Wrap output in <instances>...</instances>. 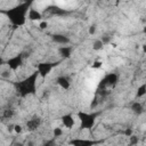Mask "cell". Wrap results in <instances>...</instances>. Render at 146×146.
I'll list each match as a JSON object with an SVG mask.
<instances>
[{"instance_id": "obj_19", "label": "cell", "mask_w": 146, "mask_h": 146, "mask_svg": "<svg viewBox=\"0 0 146 146\" xmlns=\"http://www.w3.org/2000/svg\"><path fill=\"white\" fill-rule=\"evenodd\" d=\"M52 135H54V137H60V136H63V130L60 129V128H54V130H52Z\"/></svg>"}, {"instance_id": "obj_4", "label": "cell", "mask_w": 146, "mask_h": 146, "mask_svg": "<svg viewBox=\"0 0 146 146\" xmlns=\"http://www.w3.org/2000/svg\"><path fill=\"white\" fill-rule=\"evenodd\" d=\"M78 117L81 122V129H91L95 125L97 114L96 113L89 114V113H84V112H79Z\"/></svg>"}, {"instance_id": "obj_14", "label": "cell", "mask_w": 146, "mask_h": 146, "mask_svg": "<svg viewBox=\"0 0 146 146\" xmlns=\"http://www.w3.org/2000/svg\"><path fill=\"white\" fill-rule=\"evenodd\" d=\"M71 145H78V146H82V145H92L96 144L92 140H84V139H73L70 141Z\"/></svg>"}, {"instance_id": "obj_9", "label": "cell", "mask_w": 146, "mask_h": 146, "mask_svg": "<svg viewBox=\"0 0 146 146\" xmlns=\"http://www.w3.org/2000/svg\"><path fill=\"white\" fill-rule=\"evenodd\" d=\"M42 18V14L34 9V8H30L29 9V13H27V19L32 21V22H36V21H40Z\"/></svg>"}, {"instance_id": "obj_2", "label": "cell", "mask_w": 146, "mask_h": 146, "mask_svg": "<svg viewBox=\"0 0 146 146\" xmlns=\"http://www.w3.org/2000/svg\"><path fill=\"white\" fill-rule=\"evenodd\" d=\"M39 72L38 71H34L32 74H30L27 78H25L24 80L19 81L18 83H16V89H17V92L22 96V97H25L27 95H32L35 92V89H36V80L39 78Z\"/></svg>"}, {"instance_id": "obj_12", "label": "cell", "mask_w": 146, "mask_h": 146, "mask_svg": "<svg viewBox=\"0 0 146 146\" xmlns=\"http://www.w3.org/2000/svg\"><path fill=\"white\" fill-rule=\"evenodd\" d=\"M71 52H72V47L62 46V47L59 48V54H60L64 58H70V57H71Z\"/></svg>"}, {"instance_id": "obj_6", "label": "cell", "mask_w": 146, "mask_h": 146, "mask_svg": "<svg viewBox=\"0 0 146 146\" xmlns=\"http://www.w3.org/2000/svg\"><path fill=\"white\" fill-rule=\"evenodd\" d=\"M7 66L10 71H17L23 65V56L22 55H15L7 59Z\"/></svg>"}, {"instance_id": "obj_23", "label": "cell", "mask_w": 146, "mask_h": 146, "mask_svg": "<svg viewBox=\"0 0 146 146\" xmlns=\"http://www.w3.org/2000/svg\"><path fill=\"white\" fill-rule=\"evenodd\" d=\"M95 32H96V26L95 25H92V26H90L89 27V34H95Z\"/></svg>"}, {"instance_id": "obj_21", "label": "cell", "mask_w": 146, "mask_h": 146, "mask_svg": "<svg viewBox=\"0 0 146 146\" xmlns=\"http://www.w3.org/2000/svg\"><path fill=\"white\" fill-rule=\"evenodd\" d=\"M39 27H40L41 30H46V29L48 27V22H47V21H41L40 24H39Z\"/></svg>"}, {"instance_id": "obj_7", "label": "cell", "mask_w": 146, "mask_h": 146, "mask_svg": "<svg viewBox=\"0 0 146 146\" xmlns=\"http://www.w3.org/2000/svg\"><path fill=\"white\" fill-rule=\"evenodd\" d=\"M40 124H41V120H40V117H38V116H33L32 119H30L29 121H26V129H27V131H34V130H36L39 127H40Z\"/></svg>"}, {"instance_id": "obj_16", "label": "cell", "mask_w": 146, "mask_h": 146, "mask_svg": "<svg viewBox=\"0 0 146 146\" xmlns=\"http://www.w3.org/2000/svg\"><path fill=\"white\" fill-rule=\"evenodd\" d=\"M104 41L103 40H100V39H98V40H96L94 43H92V49L95 50V51H99V50H102L103 48H104Z\"/></svg>"}, {"instance_id": "obj_17", "label": "cell", "mask_w": 146, "mask_h": 146, "mask_svg": "<svg viewBox=\"0 0 146 146\" xmlns=\"http://www.w3.org/2000/svg\"><path fill=\"white\" fill-rule=\"evenodd\" d=\"M102 67H103V62L99 60V59L95 60V62L91 64V68H92V70H99V68H102Z\"/></svg>"}, {"instance_id": "obj_3", "label": "cell", "mask_w": 146, "mask_h": 146, "mask_svg": "<svg viewBox=\"0 0 146 146\" xmlns=\"http://www.w3.org/2000/svg\"><path fill=\"white\" fill-rule=\"evenodd\" d=\"M117 82V75L115 73H110L103 78L98 86V92L100 95H105V91H108V89L113 88Z\"/></svg>"}, {"instance_id": "obj_5", "label": "cell", "mask_w": 146, "mask_h": 146, "mask_svg": "<svg viewBox=\"0 0 146 146\" xmlns=\"http://www.w3.org/2000/svg\"><path fill=\"white\" fill-rule=\"evenodd\" d=\"M57 64L55 63H49V62H42V63H39L36 65V71L39 72V75L41 78H46L50 72L51 70L54 68V66H56Z\"/></svg>"}, {"instance_id": "obj_25", "label": "cell", "mask_w": 146, "mask_h": 146, "mask_svg": "<svg viewBox=\"0 0 146 146\" xmlns=\"http://www.w3.org/2000/svg\"><path fill=\"white\" fill-rule=\"evenodd\" d=\"M143 31H144V33H145V34H146V25H145V26H144V29H143Z\"/></svg>"}, {"instance_id": "obj_18", "label": "cell", "mask_w": 146, "mask_h": 146, "mask_svg": "<svg viewBox=\"0 0 146 146\" xmlns=\"http://www.w3.org/2000/svg\"><path fill=\"white\" fill-rule=\"evenodd\" d=\"M13 115H14L13 110H5L3 113H2V117L3 119H10Z\"/></svg>"}, {"instance_id": "obj_11", "label": "cell", "mask_w": 146, "mask_h": 146, "mask_svg": "<svg viewBox=\"0 0 146 146\" xmlns=\"http://www.w3.org/2000/svg\"><path fill=\"white\" fill-rule=\"evenodd\" d=\"M52 40L56 43H59V44H67V43H70V39L66 35H64V34H54L52 35Z\"/></svg>"}, {"instance_id": "obj_24", "label": "cell", "mask_w": 146, "mask_h": 146, "mask_svg": "<svg viewBox=\"0 0 146 146\" xmlns=\"http://www.w3.org/2000/svg\"><path fill=\"white\" fill-rule=\"evenodd\" d=\"M141 50H143L144 54H146V43H144V44L141 46Z\"/></svg>"}, {"instance_id": "obj_1", "label": "cell", "mask_w": 146, "mask_h": 146, "mask_svg": "<svg viewBox=\"0 0 146 146\" xmlns=\"http://www.w3.org/2000/svg\"><path fill=\"white\" fill-rule=\"evenodd\" d=\"M29 9H30L29 2H24V3H21L9 10L5 11V13L7 14V16L13 25L21 26L26 21V13H29Z\"/></svg>"}, {"instance_id": "obj_26", "label": "cell", "mask_w": 146, "mask_h": 146, "mask_svg": "<svg viewBox=\"0 0 146 146\" xmlns=\"http://www.w3.org/2000/svg\"><path fill=\"white\" fill-rule=\"evenodd\" d=\"M145 133H146V130H145Z\"/></svg>"}, {"instance_id": "obj_13", "label": "cell", "mask_w": 146, "mask_h": 146, "mask_svg": "<svg viewBox=\"0 0 146 146\" xmlns=\"http://www.w3.org/2000/svg\"><path fill=\"white\" fill-rule=\"evenodd\" d=\"M131 111H132L135 114L140 115V114L144 112V107H143L141 103H139V102H135V103L131 105Z\"/></svg>"}, {"instance_id": "obj_15", "label": "cell", "mask_w": 146, "mask_h": 146, "mask_svg": "<svg viewBox=\"0 0 146 146\" xmlns=\"http://www.w3.org/2000/svg\"><path fill=\"white\" fill-rule=\"evenodd\" d=\"M146 95V82H144L143 84H140L138 88H137V92H136V96L137 98H141Z\"/></svg>"}, {"instance_id": "obj_22", "label": "cell", "mask_w": 146, "mask_h": 146, "mask_svg": "<svg viewBox=\"0 0 146 146\" xmlns=\"http://www.w3.org/2000/svg\"><path fill=\"white\" fill-rule=\"evenodd\" d=\"M123 135L125 136V137H130V136H132V129H130V128H127L125 130H124V132H123Z\"/></svg>"}, {"instance_id": "obj_20", "label": "cell", "mask_w": 146, "mask_h": 146, "mask_svg": "<svg viewBox=\"0 0 146 146\" xmlns=\"http://www.w3.org/2000/svg\"><path fill=\"white\" fill-rule=\"evenodd\" d=\"M13 130L15 131V133H22V131H23V127L21 125V124H15L14 125V128H13Z\"/></svg>"}, {"instance_id": "obj_8", "label": "cell", "mask_w": 146, "mask_h": 146, "mask_svg": "<svg viewBox=\"0 0 146 146\" xmlns=\"http://www.w3.org/2000/svg\"><path fill=\"white\" fill-rule=\"evenodd\" d=\"M60 121H62L63 125L65 128H67V129H72L74 127V124H75V120H74V117H73L72 114H65V115H63L62 119H60Z\"/></svg>"}, {"instance_id": "obj_10", "label": "cell", "mask_w": 146, "mask_h": 146, "mask_svg": "<svg viewBox=\"0 0 146 146\" xmlns=\"http://www.w3.org/2000/svg\"><path fill=\"white\" fill-rule=\"evenodd\" d=\"M56 82H57V84H58L62 89H64V90H68L70 87H71V82H70L68 79H67L66 76H64V75L58 76L57 80H56Z\"/></svg>"}]
</instances>
